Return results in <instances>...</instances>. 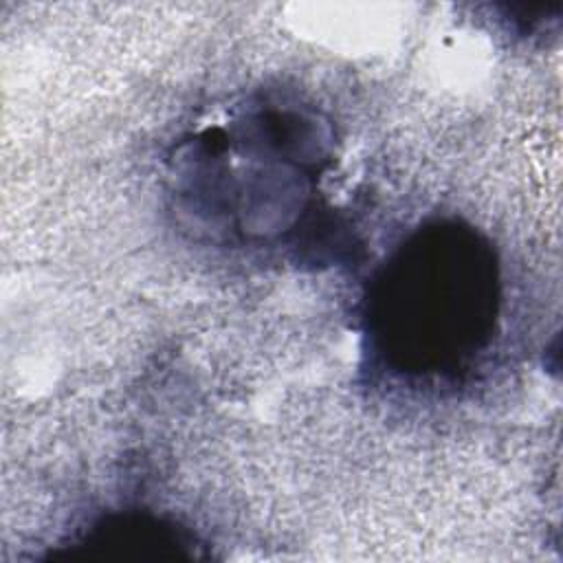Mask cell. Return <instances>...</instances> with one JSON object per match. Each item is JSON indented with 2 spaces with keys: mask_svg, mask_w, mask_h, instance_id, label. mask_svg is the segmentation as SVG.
I'll return each instance as SVG.
<instances>
[{
  "mask_svg": "<svg viewBox=\"0 0 563 563\" xmlns=\"http://www.w3.org/2000/svg\"><path fill=\"white\" fill-rule=\"evenodd\" d=\"M497 301L490 249L468 229L427 227L376 277L372 339L398 372L457 374L488 345Z\"/></svg>",
  "mask_w": 563,
  "mask_h": 563,
  "instance_id": "1",
  "label": "cell"
}]
</instances>
